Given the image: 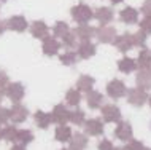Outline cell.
<instances>
[{
    "label": "cell",
    "mask_w": 151,
    "mask_h": 150,
    "mask_svg": "<svg viewBox=\"0 0 151 150\" xmlns=\"http://www.w3.org/2000/svg\"><path fill=\"white\" fill-rule=\"evenodd\" d=\"M86 102L88 107L91 110H96V109H100L102 104H104V94L96 90H91L89 93H86Z\"/></svg>",
    "instance_id": "obj_19"
},
{
    "label": "cell",
    "mask_w": 151,
    "mask_h": 150,
    "mask_svg": "<svg viewBox=\"0 0 151 150\" xmlns=\"http://www.w3.org/2000/svg\"><path fill=\"white\" fill-rule=\"evenodd\" d=\"M146 101H148V91L142 90V88H130L127 90V102L134 107H142Z\"/></svg>",
    "instance_id": "obj_3"
},
{
    "label": "cell",
    "mask_w": 151,
    "mask_h": 150,
    "mask_svg": "<svg viewBox=\"0 0 151 150\" xmlns=\"http://www.w3.org/2000/svg\"><path fill=\"white\" fill-rule=\"evenodd\" d=\"M2 2H6V0H2Z\"/></svg>",
    "instance_id": "obj_50"
},
{
    "label": "cell",
    "mask_w": 151,
    "mask_h": 150,
    "mask_svg": "<svg viewBox=\"0 0 151 150\" xmlns=\"http://www.w3.org/2000/svg\"><path fill=\"white\" fill-rule=\"evenodd\" d=\"M145 150H151V149H146V147H145Z\"/></svg>",
    "instance_id": "obj_49"
},
{
    "label": "cell",
    "mask_w": 151,
    "mask_h": 150,
    "mask_svg": "<svg viewBox=\"0 0 151 150\" xmlns=\"http://www.w3.org/2000/svg\"><path fill=\"white\" fill-rule=\"evenodd\" d=\"M119 19L124 24H135L138 22V11L134 7H124L119 11Z\"/></svg>",
    "instance_id": "obj_20"
},
{
    "label": "cell",
    "mask_w": 151,
    "mask_h": 150,
    "mask_svg": "<svg viewBox=\"0 0 151 150\" xmlns=\"http://www.w3.org/2000/svg\"><path fill=\"white\" fill-rule=\"evenodd\" d=\"M76 58H78L76 51L68 50V51H65V53H62V54L59 56V61L64 64V66H73V64L76 62Z\"/></svg>",
    "instance_id": "obj_32"
},
{
    "label": "cell",
    "mask_w": 151,
    "mask_h": 150,
    "mask_svg": "<svg viewBox=\"0 0 151 150\" xmlns=\"http://www.w3.org/2000/svg\"><path fill=\"white\" fill-rule=\"evenodd\" d=\"M137 61V67L138 69H145V70H151V50L148 48H143L140 53H138Z\"/></svg>",
    "instance_id": "obj_22"
},
{
    "label": "cell",
    "mask_w": 151,
    "mask_h": 150,
    "mask_svg": "<svg viewBox=\"0 0 151 150\" xmlns=\"http://www.w3.org/2000/svg\"><path fill=\"white\" fill-rule=\"evenodd\" d=\"M10 121V109L0 107V125H6Z\"/></svg>",
    "instance_id": "obj_37"
},
{
    "label": "cell",
    "mask_w": 151,
    "mask_h": 150,
    "mask_svg": "<svg viewBox=\"0 0 151 150\" xmlns=\"http://www.w3.org/2000/svg\"><path fill=\"white\" fill-rule=\"evenodd\" d=\"M142 13L145 16H151V0H145L142 5Z\"/></svg>",
    "instance_id": "obj_39"
},
{
    "label": "cell",
    "mask_w": 151,
    "mask_h": 150,
    "mask_svg": "<svg viewBox=\"0 0 151 150\" xmlns=\"http://www.w3.org/2000/svg\"><path fill=\"white\" fill-rule=\"evenodd\" d=\"M0 141H2V129H0Z\"/></svg>",
    "instance_id": "obj_47"
},
{
    "label": "cell",
    "mask_w": 151,
    "mask_h": 150,
    "mask_svg": "<svg viewBox=\"0 0 151 150\" xmlns=\"http://www.w3.org/2000/svg\"><path fill=\"white\" fill-rule=\"evenodd\" d=\"M94 18H96L102 26H104V24H110L115 19V11L110 7H99L94 11Z\"/></svg>",
    "instance_id": "obj_13"
},
{
    "label": "cell",
    "mask_w": 151,
    "mask_h": 150,
    "mask_svg": "<svg viewBox=\"0 0 151 150\" xmlns=\"http://www.w3.org/2000/svg\"><path fill=\"white\" fill-rule=\"evenodd\" d=\"M107 94L110 96L111 99H121L122 96L127 94V86H126V83L122 82V80H111V82H108L107 85Z\"/></svg>",
    "instance_id": "obj_2"
},
{
    "label": "cell",
    "mask_w": 151,
    "mask_h": 150,
    "mask_svg": "<svg viewBox=\"0 0 151 150\" xmlns=\"http://www.w3.org/2000/svg\"><path fill=\"white\" fill-rule=\"evenodd\" d=\"M8 85V74L0 69V88H5Z\"/></svg>",
    "instance_id": "obj_40"
},
{
    "label": "cell",
    "mask_w": 151,
    "mask_h": 150,
    "mask_svg": "<svg viewBox=\"0 0 151 150\" xmlns=\"http://www.w3.org/2000/svg\"><path fill=\"white\" fill-rule=\"evenodd\" d=\"M43 46H42V50H43V53L46 56H56L59 53V50H60V43L56 40L54 37H51V35H48V37H45L43 40Z\"/></svg>",
    "instance_id": "obj_14"
},
{
    "label": "cell",
    "mask_w": 151,
    "mask_h": 150,
    "mask_svg": "<svg viewBox=\"0 0 151 150\" xmlns=\"http://www.w3.org/2000/svg\"><path fill=\"white\" fill-rule=\"evenodd\" d=\"M97 149L99 150H113L115 149V145H113L111 141H108V139H102L99 145H97Z\"/></svg>",
    "instance_id": "obj_38"
},
{
    "label": "cell",
    "mask_w": 151,
    "mask_h": 150,
    "mask_svg": "<svg viewBox=\"0 0 151 150\" xmlns=\"http://www.w3.org/2000/svg\"><path fill=\"white\" fill-rule=\"evenodd\" d=\"M140 30H143L146 35L151 34V16H145L140 21Z\"/></svg>",
    "instance_id": "obj_36"
},
{
    "label": "cell",
    "mask_w": 151,
    "mask_h": 150,
    "mask_svg": "<svg viewBox=\"0 0 151 150\" xmlns=\"http://www.w3.org/2000/svg\"><path fill=\"white\" fill-rule=\"evenodd\" d=\"M64 48H67V50H73V48L78 46V38H76V35L73 34V30H68L67 34L62 37V43H60Z\"/></svg>",
    "instance_id": "obj_28"
},
{
    "label": "cell",
    "mask_w": 151,
    "mask_h": 150,
    "mask_svg": "<svg viewBox=\"0 0 151 150\" xmlns=\"http://www.w3.org/2000/svg\"><path fill=\"white\" fill-rule=\"evenodd\" d=\"M3 98H5V88H0V102H2Z\"/></svg>",
    "instance_id": "obj_43"
},
{
    "label": "cell",
    "mask_w": 151,
    "mask_h": 150,
    "mask_svg": "<svg viewBox=\"0 0 151 150\" xmlns=\"http://www.w3.org/2000/svg\"><path fill=\"white\" fill-rule=\"evenodd\" d=\"M70 30V27H68V24L65 21H58L54 24V27H52V35L58 38H62L67 32Z\"/></svg>",
    "instance_id": "obj_31"
},
{
    "label": "cell",
    "mask_w": 151,
    "mask_h": 150,
    "mask_svg": "<svg viewBox=\"0 0 151 150\" xmlns=\"http://www.w3.org/2000/svg\"><path fill=\"white\" fill-rule=\"evenodd\" d=\"M124 149L126 150H145V145H143V142H140L137 139H129V142Z\"/></svg>",
    "instance_id": "obj_35"
},
{
    "label": "cell",
    "mask_w": 151,
    "mask_h": 150,
    "mask_svg": "<svg viewBox=\"0 0 151 150\" xmlns=\"http://www.w3.org/2000/svg\"><path fill=\"white\" fill-rule=\"evenodd\" d=\"M72 19L76 24H88L94 18V11L91 10V7H88L86 3H78L70 10Z\"/></svg>",
    "instance_id": "obj_1"
},
{
    "label": "cell",
    "mask_w": 151,
    "mask_h": 150,
    "mask_svg": "<svg viewBox=\"0 0 151 150\" xmlns=\"http://www.w3.org/2000/svg\"><path fill=\"white\" fill-rule=\"evenodd\" d=\"M135 83H137V88H142L145 91L151 90V70L140 69L135 75Z\"/></svg>",
    "instance_id": "obj_18"
},
{
    "label": "cell",
    "mask_w": 151,
    "mask_h": 150,
    "mask_svg": "<svg viewBox=\"0 0 151 150\" xmlns=\"http://www.w3.org/2000/svg\"><path fill=\"white\" fill-rule=\"evenodd\" d=\"M118 69L122 72V74H130V72L137 70V61L129 58V56H124V58H121L118 61Z\"/></svg>",
    "instance_id": "obj_23"
},
{
    "label": "cell",
    "mask_w": 151,
    "mask_h": 150,
    "mask_svg": "<svg viewBox=\"0 0 151 150\" xmlns=\"http://www.w3.org/2000/svg\"><path fill=\"white\" fill-rule=\"evenodd\" d=\"M68 117H70V110L64 104H58L51 112L52 123H58V125H65L68 121Z\"/></svg>",
    "instance_id": "obj_11"
},
{
    "label": "cell",
    "mask_w": 151,
    "mask_h": 150,
    "mask_svg": "<svg viewBox=\"0 0 151 150\" xmlns=\"http://www.w3.org/2000/svg\"><path fill=\"white\" fill-rule=\"evenodd\" d=\"M60 150H70V149H60Z\"/></svg>",
    "instance_id": "obj_48"
},
{
    "label": "cell",
    "mask_w": 151,
    "mask_h": 150,
    "mask_svg": "<svg viewBox=\"0 0 151 150\" xmlns=\"http://www.w3.org/2000/svg\"><path fill=\"white\" fill-rule=\"evenodd\" d=\"M68 121H72V123L75 125V126H83L84 121H86V113L81 110V109H75L73 112H70Z\"/></svg>",
    "instance_id": "obj_29"
},
{
    "label": "cell",
    "mask_w": 151,
    "mask_h": 150,
    "mask_svg": "<svg viewBox=\"0 0 151 150\" xmlns=\"http://www.w3.org/2000/svg\"><path fill=\"white\" fill-rule=\"evenodd\" d=\"M34 141V133L30 129H18L16 133V144H22V145H27Z\"/></svg>",
    "instance_id": "obj_27"
},
{
    "label": "cell",
    "mask_w": 151,
    "mask_h": 150,
    "mask_svg": "<svg viewBox=\"0 0 151 150\" xmlns=\"http://www.w3.org/2000/svg\"><path fill=\"white\" fill-rule=\"evenodd\" d=\"M102 118L105 123H118L121 120V110L115 104H105L102 105Z\"/></svg>",
    "instance_id": "obj_6"
},
{
    "label": "cell",
    "mask_w": 151,
    "mask_h": 150,
    "mask_svg": "<svg viewBox=\"0 0 151 150\" xmlns=\"http://www.w3.org/2000/svg\"><path fill=\"white\" fill-rule=\"evenodd\" d=\"M34 118H35L37 126L42 128V129H46V128L52 123V120H51V113H46V112H43V110H37V112H35V115H34Z\"/></svg>",
    "instance_id": "obj_24"
},
{
    "label": "cell",
    "mask_w": 151,
    "mask_h": 150,
    "mask_svg": "<svg viewBox=\"0 0 151 150\" xmlns=\"http://www.w3.org/2000/svg\"><path fill=\"white\" fill-rule=\"evenodd\" d=\"M5 30H6V21H3V19H0V35H2Z\"/></svg>",
    "instance_id": "obj_41"
},
{
    "label": "cell",
    "mask_w": 151,
    "mask_h": 150,
    "mask_svg": "<svg viewBox=\"0 0 151 150\" xmlns=\"http://www.w3.org/2000/svg\"><path fill=\"white\" fill-rule=\"evenodd\" d=\"M27 27H29V24H27V19L24 18L21 14H14L11 16L10 19H6V29L13 30V32H26Z\"/></svg>",
    "instance_id": "obj_9"
},
{
    "label": "cell",
    "mask_w": 151,
    "mask_h": 150,
    "mask_svg": "<svg viewBox=\"0 0 151 150\" xmlns=\"http://www.w3.org/2000/svg\"><path fill=\"white\" fill-rule=\"evenodd\" d=\"M54 137L59 142H68L70 137H72V128H68L67 125H59V126L56 128Z\"/></svg>",
    "instance_id": "obj_26"
},
{
    "label": "cell",
    "mask_w": 151,
    "mask_h": 150,
    "mask_svg": "<svg viewBox=\"0 0 151 150\" xmlns=\"http://www.w3.org/2000/svg\"><path fill=\"white\" fill-rule=\"evenodd\" d=\"M148 102H150V107H151V96H148Z\"/></svg>",
    "instance_id": "obj_46"
},
{
    "label": "cell",
    "mask_w": 151,
    "mask_h": 150,
    "mask_svg": "<svg viewBox=\"0 0 151 150\" xmlns=\"http://www.w3.org/2000/svg\"><path fill=\"white\" fill-rule=\"evenodd\" d=\"M113 45L118 51L121 53H127L130 48L134 46V42H132V34H129V32H124V34L121 35H116L115 42H113Z\"/></svg>",
    "instance_id": "obj_12"
},
{
    "label": "cell",
    "mask_w": 151,
    "mask_h": 150,
    "mask_svg": "<svg viewBox=\"0 0 151 150\" xmlns=\"http://www.w3.org/2000/svg\"><path fill=\"white\" fill-rule=\"evenodd\" d=\"M70 150H84L88 147V136L83 134V133H75L70 137Z\"/></svg>",
    "instance_id": "obj_21"
},
{
    "label": "cell",
    "mask_w": 151,
    "mask_h": 150,
    "mask_svg": "<svg viewBox=\"0 0 151 150\" xmlns=\"http://www.w3.org/2000/svg\"><path fill=\"white\" fill-rule=\"evenodd\" d=\"M113 134H115L116 139L119 141H129L132 139V134H134V129H132V125L129 123V121H118L115 131H113Z\"/></svg>",
    "instance_id": "obj_8"
},
{
    "label": "cell",
    "mask_w": 151,
    "mask_h": 150,
    "mask_svg": "<svg viewBox=\"0 0 151 150\" xmlns=\"http://www.w3.org/2000/svg\"><path fill=\"white\" fill-rule=\"evenodd\" d=\"M110 2H111V3H113V5H118V3H121V2H122V0H110Z\"/></svg>",
    "instance_id": "obj_44"
},
{
    "label": "cell",
    "mask_w": 151,
    "mask_h": 150,
    "mask_svg": "<svg viewBox=\"0 0 151 150\" xmlns=\"http://www.w3.org/2000/svg\"><path fill=\"white\" fill-rule=\"evenodd\" d=\"M132 42H134V46H138V48L145 46V43H146V34H145L143 30H137L135 34H132Z\"/></svg>",
    "instance_id": "obj_34"
},
{
    "label": "cell",
    "mask_w": 151,
    "mask_h": 150,
    "mask_svg": "<svg viewBox=\"0 0 151 150\" xmlns=\"http://www.w3.org/2000/svg\"><path fill=\"white\" fill-rule=\"evenodd\" d=\"M11 150H26V145H22V144H14L13 147H11Z\"/></svg>",
    "instance_id": "obj_42"
},
{
    "label": "cell",
    "mask_w": 151,
    "mask_h": 150,
    "mask_svg": "<svg viewBox=\"0 0 151 150\" xmlns=\"http://www.w3.org/2000/svg\"><path fill=\"white\" fill-rule=\"evenodd\" d=\"M29 117V110L24 107L22 104L16 102L13 104V107L10 109V120L13 121L14 125H19V123H24Z\"/></svg>",
    "instance_id": "obj_7"
},
{
    "label": "cell",
    "mask_w": 151,
    "mask_h": 150,
    "mask_svg": "<svg viewBox=\"0 0 151 150\" xmlns=\"http://www.w3.org/2000/svg\"><path fill=\"white\" fill-rule=\"evenodd\" d=\"M113 150H126L124 147H116V149H113Z\"/></svg>",
    "instance_id": "obj_45"
},
{
    "label": "cell",
    "mask_w": 151,
    "mask_h": 150,
    "mask_svg": "<svg viewBox=\"0 0 151 150\" xmlns=\"http://www.w3.org/2000/svg\"><path fill=\"white\" fill-rule=\"evenodd\" d=\"M78 58H81V59H89V58H92L94 54H96V51H97V48H96V45L91 42V40H86V42H81L78 46Z\"/></svg>",
    "instance_id": "obj_17"
},
{
    "label": "cell",
    "mask_w": 151,
    "mask_h": 150,
    "mask_svg": "<svg viewBox=\"0 0 151 150\" xmlns=\"http://www.w3.org/2000/svg\"><path fill=\"white\" fill-rule=\"evenodd\" d=\"M73 34L76 35V38L81 40V42H86V40H91L94 35H96V29L89 24H78V26L73 29Z\"/></svg>",
    "instance_id": "obj_15"
},
{
    "label": "cell",
    "mask_w": 151,
    "mask_h": 150,
    "mask_svg": "<svg viewBox=\"0 0 151 150\" xmlns=\"http://www.w3.org/2000/svg\"><path fill=\"white\" fill-rule=\"evenodd\" d=\"M96 35H97V38H99L100 43H105V45H110V43H111L113 45V42H115V38H116V29L113 26L104 24L99 29H96Z\"/></svg>",
    "instance_id": "obj_5"
},
{
    "label": "cell",
    "mask_w": 151,
    "mask_h": 150,
    "mask_svg": "<svg viewBox=\"0 0 151 150\" xmlns=\"http://www.w3.org/2000/svg\"><path fill=\"white\" fill-rule=\"evenodd\" d=\"M84 133H86V136H102L104 134V123H102V120L99 118H91V120H86L84 121Z\"/></svg>",
    "instance_id": "obj_10"
},
{
    "label": "cell",
    "mask_w": 151,
    "mask_h": 150,
    "mask_svg": "<svg viewBox=\"0 0 151 150\" xmlns=\"http://www.w3.org/2000/svg\"><path fill=\"white\" fill-rule=\"evenodd\" d=\"M29 29H30V34L38 40H43L45 37L50 35V27L46 26L45 21H34L29 26Z\"/></svg>",
    "instance_id": "obj_16"
},
{
    "label": "cell",
    "mask_w": 151,
    "mask_h": 150,
    "mask_svg": "<svg viewBox=\"0 0 151 150\" xmlns=\"http://www.w3.org/2000/svg\"><path fill=\"white\" fill-rule=\"evenodd\" d=\"M16 133H18V128H16L14 125H6V126L2 129V137L5 141H8V142H14Z\"/></svg>",
    "instance_id": "obj_33"
},
{
    "label": "cell",
    "mask_w": 151,
    "mask_h": 150,
    "mask_svg": "<svg viewBox=\"0 0 151 150\" xmlns=\"http://www.w3.org/2000/svg\"><path fill=\"white\" fill-rule=\"evenodd\" d=\"M65 102H67L68 105L76 107V105L81 102V91H78V90H68L67 94H65Z\"/></svg>",
    "instance_id": "obj_30"
},
{
    "label": "cell",
    "mask_w": 151,
    "mask_h": 150,
    "mask_svg": "<svg viewBox=\"0 0 151 150\" xmlns=\"http://www.w3.org/2000/svg\"><path fill=\"white\" fill-rule=\"evenodd\" d=\"M24 94H26V90H24L22 83L14 82V83H8L5 86V96L13 102H21L24 99Z\"/></svg>",
    "instance_id": "obj_4"
},
{
    "label": "cell",
    "mask_w": 151,
    "mask_h": 150,
    "mask_svg": "<svg viewBox=\"0 0 151 150\" xmlns=\"http://www.w3.org/2000/svg\"><path fill=\"white\" fill-rule=\"evenodd\" d=\"M94 83H96V80L92 78V77L89 75H81L78 80H76V90L78 91H83V93H89L92 90Z\"/></svg>",
    "instance_id": "obj_25"
}]
</instances>
